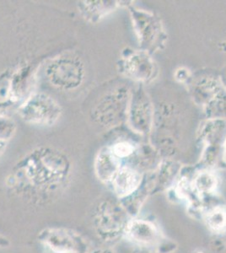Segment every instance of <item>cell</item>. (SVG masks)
<instances>
[{
	"mask_svg": "<svg viewBox=\"0 0 226 253\" xmlns=\"http://www.w3.org/2000/svg\"><path fill=\"white\" fill-rule=\"evenodd\" d=\"M69 173L67 159L54 153H44L25 160L15 172L18 189L31 191V196H48L65 182Z\"/></svg>",
	"mask_w": 226,
	"mask_h": 253,
	"instance_id": "obj_1",
	"label": "cell"
},
{
	"mask_svg": "<svg viewBox=\"0 0 226 253\" xmlns=\"http://www.w3.org/2000/svg\"><path fill=\"white\" fill-rule=\"evenodd\" d=\"M87 253H113L109 249H95V250L88 252Z\"/></svg>",
	"mask_w": 226,
	"mask_h": 253,
	"instance_id": "obj_13",
	"label": "cell"
},
{
	"mask_svg": "<svg viewBox=\"0 0 226 253\" xmlns=\"http://www.w3.org/2000/svg\"><path fill=\"white\" fill-rule=\"evenodd\" d=\"M120 169L118 158L112 151H101L98 155L94 163V170L100 181L104 182L112 181L115 174Z\"/></svg>",
	"mask_w": 226,
	"mask_h": 253,
	"instance_id": "obj_7",
	"label": "cell"
},
{
	"mask_svg": "<svg viewBox=\"0 0 226 253\" xmlns=\"http://www.w3.org/2000/svg\"><path fill=\"white\" fill-rule=\"evenodd\" d=\"M9 241L8 239L4 237V236L0 235V248H4L9 247Z\"/></svg>",
	"mask_w": 226,
	"mask_h": 253,
	"instance_id": "obj_12",
	"label": "cell"
},
{
	"mask_svg": "<svg viewBox=\"0 0 226 253\" xmlns=\"http://www.w3.org/2000/svg\"><path fill=\"white\" fill-rule=\"evenodd\" d=\"M115 193L124 199L135 193L140 183V175L130 168H120L112 179Z\"/></svg>",
	"mask_w": 226,
	"mask_h": 253,
	"instance_id": "obj_6",
	"label": "cell"
},
{
	"mask_svg": "<svg viewBox=\"0 0 226 253\" xmlns=\"http://www.w3.org/2000/svg\"><path fill=\"white\" fill-rule=\"evenodd\" d=\"M38 240L56 253H87L88 245L80 234L64 228H46Z\"/></svg>",
	"mask_w": 226,
	"mask_h": 253,
	"instance_id": "obj_3",
	"label": "cell"
},
{
	"mask_svg": "<svg viewBox=\"0 0 226 253\" xmlns=\"http://www.w3.org/2000/svg\"><path fill=\"white\" fill-rule=\"evenodd\" d=\"M210 249L213 253H226V236L213 239L210 242Z\"/></svg>",
	"mask_w": 226,
	"mask_h": 253,
	"instance_id": "obj_11",
	"label": "cell"
},
{
	"mask_svg": "<svg viewBox=\"0 0 226 253\" xmlns=\"http://www.w3.org/2000/svg\"><path fill=\"white\" fill-rule=\"evenodd\" d=\"M207 226L215 233H221L226 229V209L223 207L214 208L205 215Z\"/></svg>",
	"mask_w": 226,
	"mask_h": 253,
	"instance_id": "obj_8",
	"label": "cell"
},
{
	"mask_svg": "<svg viewBox=\"0 0 226 253\" xmlns=\"http://www.w3.org/2000/svg\"><path fill=\"white\" fill-rule=\"evenodd\" d=\"M129 213L120 203L112 199L100 202L94 208L92 224L98 237L106 243L117 242L125 234Z\"/></svg>",
	"mask_w": 226,
	"mask_h": 253,
	"instance_id": "obj_2",
	"label": "cell"
},
{
	"mask_svg": "<svg viewBox=\"0 0 226 253\" xmlns=\"http://www.w3.org/2000/svg\"><path fill=\"white\" fill-rule=\"evenodd\" d=\"M125 235L131 242L143 247L155 244L159 238V231L155 224L143 219L129 220Z\"/></svg>",
	"mask_w": 226,
	"mask_h": 253,
	"instance_id": "obj_5",
	"label": "cell"
},
{
	"mask_svg": "<svg viewBox=\"0 0 226 253\" xmlns=\"http://www.w3.org/2000/svg\"><path fill=\"white\" fill-rule=\"evenodd\" d=\"M195 188L200 194H208L214 192L216 187V181L212 175L203 173L198 175L194 181Z\"/></svg>",
	"mask_w": 226,
	"mask_h": 253,
	"instance_id": "obj_9",
	"label": "cell"
},
{
	"mask_svg": "<svg viewBox=\"0 0 226 253\" xmlns=\"http://www.w3.org/2000/svg\"><path fill=\"white\" fill-rule=\"evenodd\" d=\"M111 151L117 158H124L133 152V147L127 143H119L115 144Z\"/></svg>",
	"mask_w": 226,
	"mask_h": 253,
	"instance_id": "obj_10",
	"label": "cell"
},
{
	"mask_svg": "<svg viewBox=\"0 0 226 253\" xmlns=\"http://www.w3.org/2000/svg\"><path fill=\"white\" fill-rule=\"evenodd\" d=\"M60 113L58 104L44 94L32 95L20 109L23 120L39 125H52L60 117Z\"/></svg>",
	"mask_w": 226,
	"mask_h": 253,
	"instance_id": "obj_4",
	"label": "cell"
}]
</instances>
